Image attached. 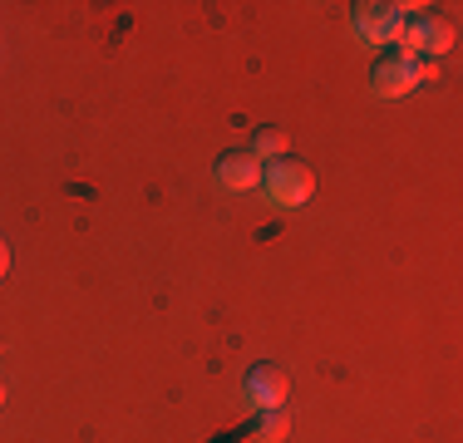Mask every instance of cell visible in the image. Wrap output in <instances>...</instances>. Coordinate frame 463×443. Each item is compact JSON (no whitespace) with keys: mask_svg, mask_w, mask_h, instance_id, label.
<instances>
[{"mask_svg":"<svg viewBox=\"0 0 463 443\" xmlns=\"http://www.w3.org/2000/svg\"><path fill=\"white\" fill-rule=\"evenodd\" d=\"M404 10V30L394 50L414 54V60H439V54L454 50V20L439 15L434 5H400Z\"/></svg>","mask_w":463,"mask_h":443,"instance_id":"1","label":"cell"},{"mask_svg":"<svg viewBox=\"0 0 463 443\" xmlns=\"http://www.w3.org/2000/svg\"><path fill=\"white\" fill-rule=\"evenodd\" d=\"M261 187H267V197H271V207H286V212H296V207H306L316 197V173L306 168L301 158H277V163H267L261 168Z\"/></svg>","mask_w":463,"mask_h":443,"instance_id":"2","label":"cell"},{"mask_svg":"<svg viewBox=\"0 0 463 443\" xmlns=\"http://www.w3.org/2000/svg\"><path fill=\"white\" fill-rule=\"evenodd\" d=\"M350 25L365 44H400L404 10L390 5V0H360V5H350Z\"/></svg>","mask_w":463,"mask_h":443,"instance_id":"3","label":"cell"},{"mask_svg":"<svg viewBox=\"0 0 463 443\" xmlns=\"http://www.w3.org/2000/svg\"><path fill=\"white\" fill-rule=\"evenodd\" d=\"M370 89L380 99H404L419 89V60L404 50H384L380 60L370 64Z\"/></svg>","mask_w":463,"mask_h":443,"instance_id":"4","label":"cell"},{"mask_svg":"<svg viewBox=\"0 0 463 443\" xmlns=\"http://www.w3.org/2000/svg\"><path fill=\"white\" fill-rule=\"evenodd\" d=\"M286 394H291V380H286V370L271 360L251 364V370L241 374V404H251L257 414L261 409H286Z\"/></svg>","mask_w":463,"mask_h":443,"instance_id":"5","label":"cell"},{"mask_svg":"<svg viewBox=\"0 0 463 443\" xmlns=\"http://www.w3.org/2000/svg\"><path fill=\"white\" fill-rule=\"evenodd\" d=\"M261 168L267 163L257 158L251 148H227V153H217V183L227 187V193H257L261 187Z\"/></svg>","mask_w":463,"mask_h":443,"instance_id":"6","label":"cell"},{"mask_svg":"<svg viewBox=\"0 0 463 443\" xmlns=\"http://www.w3.org/2000/svg\"><path fill=\"white\" fill-rule=\"evenodd\" d=\"M286 429H291V414H286V409H261L257 424H251V443H281Z\"/></svg>","mask_w":463,"mask_h":443,"instance_id":"7","label":"cell"},{"mask_svg":"<svg viewBox=\"0 0 463 443\" xmlns=\"http://www.w3.org/2000/svg\"><path fill=\"white\" fill-rule=\"evenodd\" d=\"M251 153H257L261 163H277V158H286V133H281L277 124H261L257 133H251Z\"/></svg>","mask_w":463,"mask_h":443,"instance_id":"8","label":"cell"},{"mask_svg":"<svg viewBox=\"0 0 463 443\" xmlns=\"http://www.w3.org/2000/svg\"><path fill=\"white\" fill-rule=\"evenodd\" d=\"M439 80V60H419V84Z\"/></svg>","mask_w":463,"mask_h":443,"instance_id":"9","label":"cell"},{"mask_svg":"<svg viewBox=\"0 0 463 443\" xmlns=\"http://www.w3.org/2000/svg\"><path fill=\"white\" fill-rule=\"evenodd\" d=\"M5 271H10V247H5V237H0V281H5Z\"/></svg>","mask_w":463,"mask_h":443,"instance_id":"10","label":"cell"},{"mask_svg":"<svg viewBox=\"0 0 463 443\" xmlns=\"http://www.w3.org/2000/svg\"><path fill=\"white\" fill-rule=\"evenodd\" d=\"M0 404H5V380H0Z\"/></svg>","mask_w":463,"mask_h":443,"instance_id":"11","label":"cell"}]
</instances>
